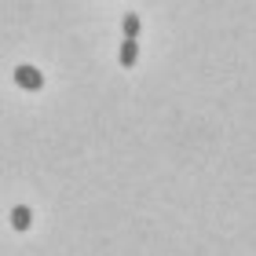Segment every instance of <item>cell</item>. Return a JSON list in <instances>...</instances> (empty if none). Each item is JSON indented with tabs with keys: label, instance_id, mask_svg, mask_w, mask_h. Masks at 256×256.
Here are the masks:
<instances>
[{
	"label": "cell",
	"instance_id": "cell-3",
	"mask_svg": "<svg viewBox=\"0 0 256 256\" xmlns=\"http://www.w3.org/2000/svg\"><path fill=\"white\" fill-rule=\"evenodd\" d=\"M30 224H33V216H30L26 205H15V208H11V227H15V230H30Z\"/></svg>",
	"mask_w": 256,
	"mask_h": 256
},
{
	"label": "cell",
	"instance_id": "cell-2",
	"mask_svg": "<svg viewBox=\"0 0 256 256\" xmlns=\"http://www.w3.org/2000/svg\"><path fill=\"white\" fill-rule=\"evenodd\" d=\"M118 59H121V66H136V59H139V40H136V37H124Z\"/></svg>",
	"mask_w": 256,
	"mask_h": 256
},
{
	"label": "cell",
	"instance_id": "cell-4",
	"mask_svg": "<svg viewBox=\"0 0 256 256\" xmlns=\"http://www.w3.org/2000/svg\"><path fill=\"white\" fill-rule=\"evenodd\" d=\"M124 37H139V30H143V22H139V15H124Z\"/></svg>",
	"mask_w": 256,
	"mask_h": 256
},
{
	"label": "cell",
	"instance_id": "cell-1",
	"mask_svg": "<svg viewBox=\"0 0 256 256\" xmlns=\"http://www.w3.org/2000/svg\"><path fill=\"white\" fill-rule=\"evenodd\" d=\"M15 84L26 88V92H40L44 88V77H40V70H33V66H18L15 70Z\"/></svg>",
	"mask_w": 256,
	"mask_h": 256
}]
</instances>
